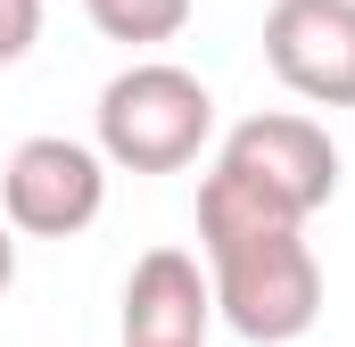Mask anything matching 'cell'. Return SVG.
<instances>
[{
	"label": "cell",
	"instance_id": "1",
	"mask_svg": "<svg viewBox=\"0 0 355 347\" xmlns=\"http://www.w3.org/2000/svg\"><path fill=\"white\" fill-rule=\"evenodd\" d=\"M331 198H339V141L297 108L248 116L223 133L198 182V248H223L248 232H306V215H322Z\"/></svg>",
	"mask_w": 355,
	"mask_h": 347
},
{
	"label": "cell",
	"instance_id": "2",
	"mask_svg": "<svg viewBox=\"0 0 355 347\" xmlns=\"http://www.w3.org/2000/svg\"><path fill=\"white\" fill-rule=\"evenodd\" d=\"M99 158L124 174H182L207 141H215V91L207 75H190L174 58H132L124 75L99 83Z\"/></svg>",
	"mask_w": 355,
	"mask_h": 347
},
{
	"label": "cell",
	"instance_id": "9",
	"mask_svg": "<svg viewBox=\"0 0 355 347\" xmlns=\"http://www.w3.org/2000/svg\"><path fill=\"white\" fill-rule=\"evenodd\" d=\"M8 289H17V232L0 223V298H8Z\"/></svg>",
	"mask_w": 355,
	"mask_h": 347
},
{
	"label": "cell",
	"instance_id": "8",
	"mask_svg": "<svg viewBox=\"0 0 355 347\" xmlns=\"http://www.w3.org/2000/svg\"><path fill=\"white\" fill-rule=\"evenodd\" d=\"M42 42V0H0V67H17Z\"/></svg>",
	"mask_w": 355,
	"mask_h": 347
},
{
	"label": "cell",
	"instance_id": "5",
	"mask_svg": "<svg viewBox=\"0 0 355 347\" xmlns=\"http://www.w3.org/2000/svg\"><path fill=\"white\" fill-rule=\"evenodd\" d=\"M265 67L306 108H355V0H272Z\"/></svg>",
	"mask_w": 355,
	"mask_h": 347
},
{
	"label": "cell",
	"instance_id": "6",
	"mask_svg": "<svg viewBox=\"0 0 355 347\" xmlns=\"http://www.w3.org/2000/svg\"><path fill=\"white\" fill-rule=\"evenodd\" d=\"M215 289L190 248H149L124 281V347H207Z\"/></svg>",
	"mask_w": 355,
	"mask_h": 347
},
{
	"label": "cell",
	"instance_id": "7",
	"mask_svg": "<svg viewBox=\"0 0 355 347\" xmlns=\"http://www.w3.org/2000/svg\"><path fill=\"white\" fill-rule=\"evenodd\" d=\"M190 8H198V0H83V17L107 33V42H124V50L174 42L182 25H190Z\"/></svg>",
	"mask_w": 355,
	"mask_h": 347
},
{
	"label": "cell",
	"instance_id": "4",
	"mask_svg": "<svg viewBox=\"0 0 355 347\" xmlns=\"http://www.w3.org/2000/svg\"><path fill=\"white\" fill-rule=\"evenodd\" d=\"M107 207V158L67 133H33L0 166V223L25 240H75Z\"/></svg>",
	"mask_w": 355,
	"mask_h": 347
},
{
	"label": "cell",
	"instance_id": "3",
	"mask_svg": "<svg viewBox=\"0 0 355 347\" xmlns=\"http://www.w3.org/2000/svg\"><path fill=\"white\" fill-rule=\"evenodd\" d=\"M207 289L215 323H232L248 347H289L322 314V257L306 248V232H248L207 248Z\"/></svg>",
	"mask_w": 355,
	"mask_h": 347
}]
</instances>
